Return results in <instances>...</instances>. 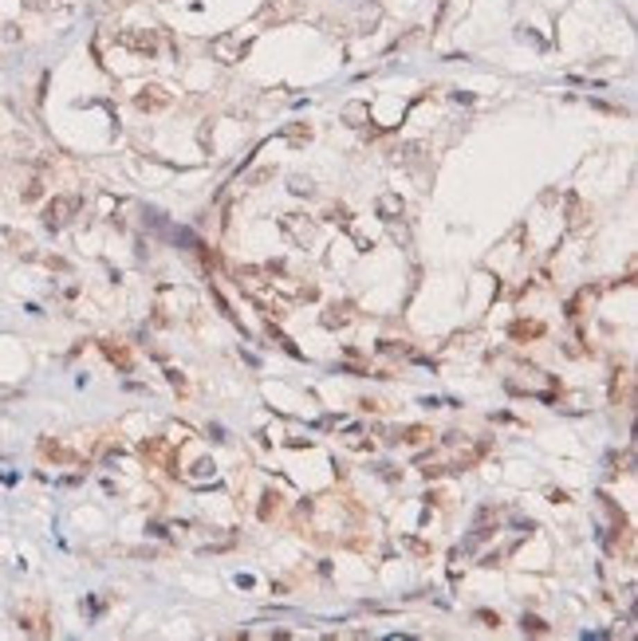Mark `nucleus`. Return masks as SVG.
<instances>
[{
    "instance_id": "obj_21",
    "label": "nucleus",
    "mask_w": 638,
    "mask_h": 641,
    "mask_svg": "<svg viewBox=\"0 0 638 641\" xmlns=\"http://www.w3.org/2000/svg\"><path fill=\"white\" fill-rule=\"evenodd\" d=\"M284 138H288V142H307V138H311V126H288Z\"/></svg>"
},
{
    "instance_id": "obj_7",
    "label": "nucleus",
    "mask_w": 638,
    "mask_h": 641,
    "mask_svg": "<svg viewBox=\"0 0 638 641\" xmlns=\"http://www.w3.org/2000/svg\"><path fill=\"white\" fill-rule=\"evenodd\" d=\"M119 44H126L130 51L146 55V60H154V55H158V36H154V32H123V36H119Z\"/></svg>"
},
{
    "instance_id": "obj_5",
    "label": "nucleus",
    "mask_w": 638,
    "mask_h": 641,
    "mask_svg": "<svg viewBox=\"0 0 638 641\" xmlns=\"http://www.w3.org/2000/svg\"><path fill=\"white\" fill-rule=\"evenodd\" d=\"M142 457L154 460V464H166L170 472H178V457H173V445L166 441V437H150V441H142Z\"/></svg>"
},
{
    "instance_id": "obj_4",
    "label": "nucleus",
    "mask_w": 638,
    "mask_h": 641,
    "mask_svg": "<svg viewBox=\"0 0 638 641\" xmlns=\"http://www.w3.org/2000/svg\"><path fill=\"white\" fill-rule=\"evenodd\" d=\"M16 622H20V629L32 633V638H51V617L44 614V606H28V610H20Z\"/></svg>"
},
{
    "instance_id": "obj_3",
    "label": "nucleus",
    "mask_w": 638,
    "mask_h": 641,
    "mask_svg": "<svg viewBox=\"0 0 638 641\" xmlns=\"http://www.w3.org/2000/svg\"><path fill=\"white\" fill-rule=\"evenodd\" d=\"M307 0H268L264 8H260V24H288L295 16H304Z\"/></svg>"
},
{
    "instance_id": "obj_2",
    "label": "nucleus",
    "mask_w": 638,
    "mask_h": 641,
    "mask_svg": "<svg viewBox=\"0 0 638 641\" xmlns=\"http://www.w3.org/2000/svg\"><path fill=\"white\" fill-rule=\"evenodd\" d=\"M79 213V197H71V193H60V197H51L48 205H44V225H48L51 232L55 229H63L67 220Z\"/></svg>"
},
{
    "instance_id": "obj_26",
    "label": "nucleus",
    "mask_w": 638,
    "mask_h": 641,
    "mask_svg": "<svg viewBox=\"0 0 638 641\" xmlns=\"http://www.w3.org/2000/svg\"><path fill=\"white\" fill-rule=\"evenodd\" d=\"M292 193H304L307 197V193H311V185H307V182H292Z\"/></svg>"
},
{
    "instance_id": "obj_25",
    "label": "nucleus",
    "mask_w": 638,
    "mask_h": 641,
    "mask_svg": "<svg viewBox=\"0 0 638 641\" xmlns=\"http://www.w3.org/2000/svg\"><path fill=\"white\" fill-rule=\"evenodd\" d=\"M481 622H485V626H492V629H497V626H501V617H497V614H489V610H481Z\"/></svg>"
},
{
    "instance_id": "obj_19",
    "label": "nucleus",
    "mask_w": 638,
    "mask_h": 641,
    "mask_svg": "<svg viewBox=\"0 0 638 641\" xmlns=\"http://www.w3.org/2000/svg\"><path fill=\"white\" fill-rule=\"evenodd\" d=\"M327 220H331V225H343V229H351V213H347L343 205H331V209H327Z\"/></svg>"
},
{
    "instance_id": "obj_27",
    "label": "nucleus",
    "mask_w": 638,
    "mask_h": 641,
    "mask_svg": "<svg viewBox=\"0 0 638 641\" xmlns=\"http://www.w3.org/2000/svg\"><path fill=\"white\" fill-rule=\"evenodd\" d=\"M126 0H107V8H123Z\"/></svg>"
},
{
    "instance_id": "obj_6",
    "label": "nucleus",
    "mask_w": 638,
    "mask_h": 641,
    "mask_svg": "<svg viewBox=\"0 0 638 641\" xmlns=\"http://www.w3.org/2000/svg\"><path fill=\"white\" fill-rule=\"evenodd\" d=\"M280 229L288 232L295 244H311V240H316V225H311V220H304L300 213H288V217H280Z\"/></svg>"
},
{
    "instance_id": "obj_24",
    "label": "nucleus",
    "mask_w": 638,
    "mask_h": 641,
    "mask_svg": "<svg viewBox=\"0 0 638 641\" xmlns=\"http://www.w3.org/2000/svg\"><path fill=\"white\" fill-rule=\"evenodd\" d=\"M417 157H422V146L410 142V146H406V154H402V161H406V166H417Z\"/></svg>"
},
{
    "instance_id": "obj_15",
    "label": "nucleus",
    "mask_w": 638,
    "mask_h": 641,
    "mask_svg": "<svg viewBox=\"0 0 638 641\" xmlns=\"http://www.w3.org/2000/svg\"><path fill=\"white\" fill-rule=\"evenodd\" d=\"M567 229H571V232L583 229V205H579L576 193H567Z\"/></svg>"
},
{
    "instance_id": "obj_14",
    "label": "nucleus",
    "mask_w": 638,
    "mask_h": 641,
    "mask_svg": "<svg viewBox=\"0 0 638 641\" xmlns=\"http://www.w3.org/2000/svg\"><path fill=\"white\" fill-rule=\"evenodd\" d=\"M343 118L351 122V126H367V122H370L367 103H347V107H343Z\"/></svg>"
},
{
    "instance_id": "obj_17",
    "label": "nucleus",
    "mask_w": 638,
    "mask_h": 641,
    "mask_svg": "<svg viewBox=\"0 0 638 641\" xmlns=\"http://www.w3.org/2000/svg\"><path fill=\"white\" fill-rule=\"evenodd\" d=\"M520 629H524V633H536V638H544V633H548V622H544V617H536V614H524L520 617Z\"/></svg>"
},
{
    "instance_id": "obj_22",
    "label": "nucleus",
    "mask_w": 638,
    "mask_h": 641,
    "mask_svg": "<svg viewBox=\"0 0 638 641\" xmlns=\"http://www.w3.org/2000/svg\"><path fill=\"white\" fill-rule=\"evenodd\" d=\"M40 193H44V182H40V177H32V182L24 185V193H20V197H24V201H36Z\"/></svg>"
},
{
    "instance_id": "obj_18",
    "label": "nucleus",
    "mask_w": 638,
    "mask_h": 641,
    "mask_svg": "<svg viewBox=\"0 0 638 641\" xmlns=\"http://www.w3.org/2000/svg\"><path fill=\"white\" fill-rule=\"evenodd\" d=\"M276 511H280V496H276V492H268V496H264V504H260V520H272Z\"/></svg>"
},
{
    "instance_id": "obj_13",
    "label": "nucleus",
    "mask_w": 638,
    "mask_h": 641,
    "mask_svg": "<svg viewBox=\"0 0 638 641\" xmlns=\"http://www.w3.org/2000/svg\"><path fill=\"white\" fill-rule=\"evenodd\" d=\"M103 354H107L119 370H130V366H135V362H130V351H126V346H119V342H103Z\"/></svg>"
},
{
    "instance_id": "obj_12",
    "label": "nucleus",
    "mask_w": 638,
    "mask_h": 641,
    "mask_svg": "<svg viewBox=\"0 0 638 641\" xmlns=\"http://www.w3.org/2000/svg\"><path fill=\"white\" fill-rule=\"evenodd\" d=\"M379 217H382V220L402 217V197H398V193H382V197H379Z\"/></svg>"
},
{
    "instance_id": "obj_16",
    "label": "nucleus",
    "mask_w": 638,
    "mask_h": 641,
    "mask_svg": "<svg viewBox=\"0 0 638 641\" xmlns=\"http://www.w3.org/2000/svg\"><path fill=\"white\" fill-rule=\"evenodd\" d=\"M544 335V323H512V339H540Z\"/></svg>"
},
{
    "instance_id": "obj_20",
    "label": "nucleus",
    "mask_w": 638,
    "mask_h": 641,
    "mask_svg": "<svg viewBox=\"0 0 638 641\" xmlns=\"http://www.w3.org/2000/svg\"><path fill=\"white\" fill-rule=\"evenodd\" d=\"M402 441H410V445H422V441H430V429H422V425H410Z\"/></svg>"
},
{
    "instance_id": "obj_11",
    "label": "nucleus",
    "mask_w": 638,
    "mask_h": 641,
    "mask_svg": "<svg viewBox=\"0 0 638 641\" xmlns=\"http://www.w3.org/2000/svg\"><path fill=\"white\" fill-rule=\"evenodd\" d=\"M595 299H599V288H583L576 299L567 303V315H571V319H579L583 311H591V303H595Z\"/></svg>"
},
{
    "instance_id": "obj_1",
    "label": "nucleus",
    "mask_w": 638,
    "mask_h": 641,
    "mask_svg": "<svg viewBox=\"0 0 638 641\" xmlns=\"http://www.w3.org/2000/svg\"><path fill=\"white\" fill-rule=\"evenodd\" d=\"M248 51H252V39H241L236 32H221L209 39V55L217 63H241Z\"/></svg>"
},
{
    "instance_id": "obj_10",
    "label": "nucleus",
    "mask_w": 638,
    "mask_h": 641,
    "mask_svg": "<svg viewBox=\"0 0 638 641\" xmlns=\"http://www.w3.org/2000/svg\"><path fill=\"white\" fill-rule=\"evenodd\" d=\"M351 319H355V307H351V303H339V307H327V311H323V327L339 331V327H347Z\"/></svg>"
},
{
    "instance_id": "obj_23",
    "label": "nucleus",
    "mask_w": 638,
    "mask_h": 641,
    "mask_svg": "<svg viewBox=\"0 0 638 641\" xmlns=\"http://www.w3.org/2000/svg\"><path fill=\"white\" fill-rule=\"evenodd\" d=\"M4 236H8V240L16 244V252H24V256H28V248H32V240H28V236H20V232H4Z\"/></svg>"
},
{
    "instance_id": "obj_8",
    "label": "nucleus",
    "mask_w": 638,
    "mask_h": 641,
    "mask_svg": "<svg viewBox=\"0 0 638 641\" xmlns=\"http://www.w3.org/2000/svg\"><path fill=\"white\" fill-rule=\"evenodd\" d=\"M138 110H166L170 107V91H166V87H158V83H150V87H142V91H138Z\"/></svg>"
},
{
    "instance_id": "obj_9",
    "label": "nucleus",
    "mask_w": 638,
    "mask_h": 641,
    "mask_svg": "<svg viewBox=\"0 0 638 641\" xmlns=\"http://www.w3.org/2000/svg\"><path fill=\"white\" fill-rule=\"evenodd\" d=\"M40 457L51 460V464H75V453H71V448H63L60 441H48V437L40 441Z\"/></svg>"
}]
</instances>
